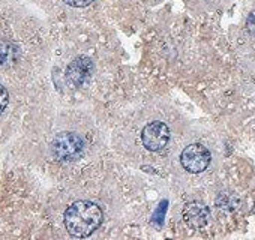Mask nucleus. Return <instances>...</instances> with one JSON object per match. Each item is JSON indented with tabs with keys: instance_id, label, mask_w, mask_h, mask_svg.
<instances>
[{
	"instance_id": "obj_1",
	"label": "nucleus",
	"mask_w": 255,
	"mask_h": 240,
	"mask_svg": "<svg viewBox=\"0 0 255 240\" xmlns=\"http://www.w3.org/2000/svg\"><path fill=\"white\" fill-rule=\"evenodd\" d=\"M63 221L71 236L87 237L101 227L104 221V213L96 203L80 200L72 203L66 209Z\"/></svg>"
},
{
	"instance_id": "obj_2",
	"label": "nucleus",
	"mask_w": 255,
	"mask_h": 240,
	"mask_svg": "<svg viewBox=\"0 0 255 240\" xmlns=\"http://www.w3.org/2000/svg\"><path fill=\"white\" fill-rule=\"evenodd\" d=\"M51 155L60 162L77 161L84 152V141L75 132H59L50 146Z\"/></svg>"
},
{
	"instance_id": "obj_3",
	"label": "nucleus",
	"mask_w": 255,
	"mask_h": 240,
	"mask_svg": "<svg viewBox=\"0 0 255 240\" xmlns=\"http://www.w3.org/2000/svg\"><path fill=\"white\" fill-rule=\"evenodd\" d=\"M210 161H212V155H210L209 149L200 143L186 146L180 155L182 167L186 171L194 173V174H198V173H203L204 170H207V167L210 165Z\"/></svg>"
},
{
	"instance_id": "obj_4",
	"label": "nucleus",
	"mask_w": 255,
	"mask_h": 240,
	"mask_svg": "<svg viewBox=\"0 0 255 240\" xmlns=\"http://www.w3.org/2000/svg\"><path fill=\"white\" fill-rule=\"evenodd\" d=\"M170 141V129L164 122H152L141 131V143L150 152L162 150Z\"/></svg>"
},
{
	"instance_id": "obj_5",
	"label": "nucleus",
	"mask_w": 255,
	"mask_h": 240,
	"mask_svg": "<svg viewBox=\"0 0 255 240\" xmlns=\"http://www.w3.org/2000/svg\"><path fill=\"white\" fill-rule=\"evenodd\" d=\"M93 62L87 56H78L75 57L66 68V80L75 86L81 87L86 86L93 75Z\"/></svg>"
},
{
	"instance_id": "obj_6",
	"label": "nucleus",
	"mask_w": 255,
	"mask_h": 240,
	"mask_svg": "<svg viewBox=\"0 0 255 240\" xmlns=\"http://www.w3.org/2000/svg\"><path fill=\"white\" fill-rule=\"evenodd\" d=\"M183 219L189 227L198 230L209 224L210 210L206 204H203L200 201H192L183 207Z\"/></svg>"
},
{
	"instance_id": "obj_7",
	"label": "nucleus",
	"mask_w": 255,
	"mask_h": 240,
	"mask_svg": "<svg viewBox=\"0 0 255 240\" xmlns=\"http://www.w3.org/2000/svg\"><path fill=\"white\" fill-rule=\"evenodd\" d=\"M18 57V48L5 39H0V69L11 68Z\"/></svg>"
},
{
	"instance_id": "obj_8",
	"label": "nucleus",
	"mask_w": 255,
	"mask_h": 240,
	"mask_svg": "<svg viewBox=\"0 0 255 240\" xmlns=\"http://www.w3.org/2000/svg\"><path fill=\"white\" fill-rule=\"evenodd\" d=\"M8 104H9V93H8L5 86L0 84V116L3 114V111L6 110Z\"/></svg>"
},
{
	"instance_id": "obj_9",
	"label": "nucleus",
	"mask_w": 255,
	"mask_h": 240,
	"mask_svg": "<svg viewBox=\"0 0 255 240\" xmlns=\"http://www.w3.org/2000/svg\"><path fill=\"white\" fill-rule=\"evenodd\" d=\"M63 2L72 8H84V6H89L92 2H95V0H63Z\"/></svg>"
},
{
	"instance_id": "obj_10",
	"label": "nucleus",
	"mask_w": 255,
	"mask_h": 240,
	"mask_svg": "<svg viewBox=\"0 0 255 240\" xmlns=\"http://www.w3.org/2000/svg\"><path fill=\"white\" fill-rule=\"evenodd\" d=\"M246 29H248V32L255 38V11H252V12L248 15V20H246Z\"/></svg>"
}]
</instances>
